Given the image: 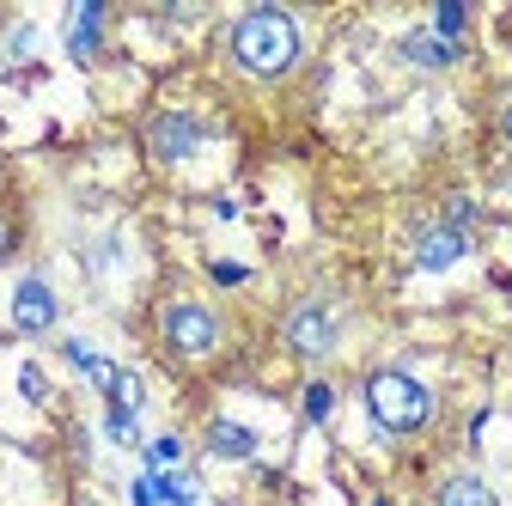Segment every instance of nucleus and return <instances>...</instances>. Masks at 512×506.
<instances>
[{"label": "nucleus", "mask_w": 512, "mask_h": 506, "mask_svg": "<svg viewBox=\"0 0 512 506\" xmlns=\"http://www.w3.org/2000/svg\"><path fill=\"white\" fill-rule=\"evenodd\" d=\"M226 49H232V61L244 74H256V80H275V74H293L299 68V25H293V13H281V7H250L238 25H232V37H226Z\"/></svg>", "instance_id": "nucleus-1"}, {"label": "nucleus", "mask_w": 512, "mask_h": 506, "mask_svg": "<svg viewBox=\"0 0 512 506\" xmlns=\"http://www.w3.org/2000/svg\"><path fill=\"white\" fill-rule=\"evenodd\" d=\"M366 415L384 433H415V427L433 421V391L409 372H372L366 378Z\"/></svg>", "instance_id": "nucleus-2"}, {"label": "nucleus", "mask_w": 512, "mask_h": 506, "mask_svg": "<svg viewBox=\"0 0 512 506\" xmlns=\"http://www.w3.org/2000/svg\"><path fill=\"white\" fill-rule=\"evenodd\" d=\"M159 330H165V348H171V354H189V360L214 354V342H220L214 311L196 305V299H171V305L159 311Z\"/></svg>", "instance_id": "nucleus-3"}, {"label": "nucleus", "mask_w": 512, "mask_h": 506, "mask_svg": "<svg viewBox=\"0 0 512 506\" xmlns=\"http://www.w3.org/2000/svg\"><path fill=\"white\" fill-rule=\"evenodd\" d=\"M287 348H293L299 360H324V354L336 348V311H330L324 299L293 305V318H287Z\"/></svg>", "instance_id": "nucleus-4"}, {"label": "nucleus", "mask_w": 512, "mask_h": 506, "mask_svg": "<svg viewBox=\"0 0 512 506\" xmlns=\"http://www.w3.org/2000/svg\"><path fill=\"white\" fill-rule=\"evenodd\" d=\"M147 147H153L159 165H177V159H189V153L202 147V122L189 116V110H159L147 122Z\"/></svg>", "instance_id": "nucleus-5"}, {"label": "nucleus", "mask_w": 512, "mask_h": 506, "mask_svg": "<svg viewBox=\"0 0 512 506\" xmlns=\"http://www.w3.org/2000/svg\"><path fill=\"white\" fill-rule=\"evenodd\" d=\"M13 324H19L25 336L55 330V293H49L43 275H25V281H19V293H13Z\"/></svg>", "instance_id": "nucleus-6"}, {"label": "nucleus", "mask_w": 512, "mask_h": 506, "mask_svg": "<svg viewBox=\"0 0 512 506\" xmlns=\"http://www.w3.org/2000/svg\"><path fill=\"white\" fill-rule=\"evenodd\" d=\"M98 37H104V7H98V0H80V7L68 13V55L74 61H92L98 55Z\"/></svg>", "instance_id": "nucleus-7"}, {"label": "nucleus", "mask_w": 512, "mask_h": 506, "mask_svg": "<svg viewBox=\"0 0 512 506\" xmlns=\"http://www.w3.org/2000/svg\"><path fill=\"white\" fill-rule=\"evenodd\" d=\"M464 250H470V238H464V232L433 226V232H421V244H415V263H421V269H452Z\"/></svg>", "instance_id": "nucleus-8"}, {"label": "nucleus", "mask_w": 512, "mask_h": 506, "mask_svg": "<svg viewBox=\"0 0 512 506\" xmlns=\"http://www.w3.org/2000/svg\"><path fill=\"white\" fill-rule=\"evenodd\" d=\"M458 55H464V43H445L433 31H409L403 37V61H415V68H452Z\"/></svg>", "instance_id": "nucleus-9"}, {"label": "nucleus", "mask_w": 512, "mask_h": 506, "mask_svg": "<svg viewBox=\"0 0 512 506\" xmlns=\"http://www.w3.org/2000/svg\"><path fill=\"white\" fill-rule=\"evenodd\" d=\"M433 506H500V500H494V488L482 476H452V482L433 494Z\"/></svg>", "instance_id": "nucleus-10"}, {"label": "nucleus", "mask_w": 512, "mask_h": 506, "mask_svg": "<svg viewBox=\"0 0 512 506\" xmlns=\"http://www.w3.org/2000/svg\"><path fill=\"white\" fill-rule=\"evenodd\" d=\"M208 452H214V458H250V452H256V433L238 427V421H214V427H208Z\"/></svg>", "instance_id": "nucleus-11"}, {"label": "nucleus", "mask_w": 512, "mask_h": 506, "mask_svg": "<svg viewBox=\"0 0 512 506\" xmlns=\"http://www.w3.org/2000/svg\"><path fill=\"white\" fill-rule=\"evenodd\" d=\"M464 25H470V13L458 7V0H445V7L433 13V37H445V43H458V37H464Z\"/></svg>", "instance_id": "nucleus-12"}, {"label": "nucleus", "mask_w": 512, "mask_h": 506, "mask_svg": "<svg viewBox=\"0 0 512 506\" xmlns=\"http://www.w3.org/2000/svg\"><path fill=\"white\" fill-rule=\"evenodd\" d=\"M110 409H128V415L141 409V378L135 372H116L110 378Z\"/></svg>", "instance_id": "nucleus-13"}, {"label": "nucleus", "mask_w": 512, "mask_h": 506, "mask_svg": "<svg viewBox=\"0 0 512 506\" xmlns=\"http://www.w3.org/2000/svg\"><path fill=\"white\" fill-rule=\"evenodd\" d=\"M330 409H336V391L324 385V378H311L305 385V421H330Z\"/></svg>", "instance_id": "nucleus-14"}, {"label": "nucleus", "mask_w": 512, "mask_h": 506, "mask_svg": "<svg viewBox=\"0 0 512 506\" xmlns=\"http://www.w3.org/2000/svg\"><path fill=\"white\" fill-rule=\"evenodd\" d=\"M445 226H452V232L476 226V202H470V196H452V202H445Z\"/></svg>", "instance_id": "nucleus-15"}, {"label": "nucleus", "mask_w": 512, "mask_h": 506, "mask_svg": "<svg viewBox=\"0 0 512 506\" xmlns=\"http://www.w3.org/2000/svg\"><path fill=\"white\" fill-rule=\"evenodd\" d=\"M177 458H183V439H171V433H165V439H153V452H147V464H153V470H165V464H177Z\"/></svg>", "instance_id": "nucleus-16"}, {"label": "nucleus", "mask_w": 512, "mask_h": 506, "mask_svg": "<svg viewBox=\"0 0 512 506\" xmlns=\"http://www.w3.org/2000/svg\"><path fill=\"white\" fill-rule=\"evenodd\" d=\"M128 500H135V506H165V500H159V476H141Z\"/></svg>", "instance_id": "nucleus-17"}, {"label": "nucleus", "mask_w": 512, "mask_h": 506, "mask_svg": "<svg viewBox=\"0 0 512 506\" xmlns=\"http://www.w3.org/2000/svg\"><path fill=\"white\" fill-rule=\"evenodd\" d=\"M19 391H25L31 403H43V391H49V385H43V372H37V366H25V372H19Z\"/></svg>", "instance_id": "nucleus-18"}, {"label": "nucleus", "mask_w": 512, "mask_h": 506, "mask_svg": "<svg viewBox=\"0 0 512 506\" xmlns=\"http://www.w3.org/2000/svg\"><path fill=\"white\" fill-rule=\"evenodd\" d=\"M110 439H135V415H128V409H110Z\"/></svg>", "instance_id": "nucleus-19"}, {"label": "nucleus", "mask_w": 512, "mask_h": 506, "mask_svg": "<svg viewBox=\"0 0 512 506\" xmlns=\"http://www.w3.org/2000/svg\"><path fill=\"white\" fill-rule=\"evenodd\" d=\"M214 281H220V287H238V281H244V269H238V263H214Z\"/></svg>", "instance_id": "nucleus-20"}, {"label": "nucleus", "mask_w": 512, "mask_h": 506, "mask_svg": "<svg viewBox=\"0 0 512 506\" xmlns=\"http://www.w3.org/2000/svg\"><path fill=\"white\" fill-rule=\"evenodd\" d=\"M500 129H506V141H512V98H506V110H500Z\"/></svg>", "instance_id": "nucleus-21"}, {"label": "nucleus", "mask_w": 512, "mask_h": 506, "mask_svg": "<svg viewBox=\"0 0 512 506\" xmlns=\"http://www.w3.org/2000/svg\"><path fill=\"white\" fill-rule=\"evenodd\" d=\"M0 257H7V226H0Z\"/></svg>", "instance_id": "nucleus-22"}, {"label": "nucleus", "mask_w": 512, "mask_h": 506, "mask_svg": "<svg viewBox=\"0 0 512 506\" xmlns=\"http://www.w3.org/2000/svg\"><path fill=\"white\" fill-rule=\"evenodd\" d=\"M372 506H384V500H372Z\"/></svg>", "instance_id": "nucleus-23"}]
</instances>
